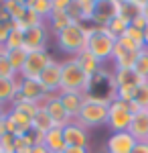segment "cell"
<instances>
[{"label": "cell", "mask_w": 148, "mask_h": 153, "mask_svg": "<svg viewBox=\"0 0 148 153\" xmlns=\"http://www.w3.org/2000/svg\"><path fill=\"white\" fill-rule=\"evenodd\" d=\"M93 23H71L67 25L61 33L55 35V41H57V47L67 53V57H73L77 55L79 51L85 49V43H87V35H89Z\"/></svg>", "instance_id": "cell-1"}, {"label": "cell", "mask_w": 148, "mask_h": 153, "mask_svg": "<svg viewBox=\"0 0 148 153\" xmlns=\"http://www.w3.org/2000/svg\"><path fill=\"white\" fill-rule=\"evenodd\" d=\"M114 47H116V39L103 27H97L93 25L87 35V43H85V49L89 51L93 57L97 59L100 63H106V61H112V55H114Z\"/></svg>", "instance_id": "cell-2"}, {"label": "cell", "mask_w": 148, "mask_h": 153, "mask_svg": "<svg viewBox=\"0 0 148 153\" xmlns=\"http://www.w3.org/2000/svg\"><path fill=\"white\" fill-rule=\"evenodd\" d=\"M89 76L75 63L73 57H65L61 61V90L59 92H83L87 90Z\"/></svg>", "instance_id": "cell-3"}, {"label": "cell", "mask_w": 148, "mask_h": 153, "mask_svg": "<svg viewBox=\"0 0 148 153\" xmlns=\"http://www.w3.org/2000/svg\"><path fill=\"white\" fill-rule=\"evenodd\" d=\"M108 102H100V100H91V98H85L83 102V108L77 114L75 123H79L81 127L85 129H95V127H102L108 123Z\"/></svg>", "instance_id": "cell-4"}, {"label": "cell", "mask_w": 148, "mask_h": 153, "mask_svg": "<svg viewBox=\"0 0 148 153\" xmlns=\"http://www.w3.org/2000/svg\"><path fill=\"white\" fill-rule=\"evenodd\" d=\"M132 123V110H130V104H126L122 100L114 98L110 106H108V127L112 133H124L128 131Z\"/></svg>", "instance_id": "cell-5"}, {"label": "cell", "mask_w": 148, "mask_h": 153, "mask_svg": "<svg viewBox=\"0 0 148 153\" xmlns=\"http://www.w3.org/2000/svg\"><path fill=\"white\" fill-rule=\"evenodd\" d=\"M51 59L53 57H51L49 51H33V53H29L26 61H24V68L21 71V78L23 80H39V76L51 63Z\"/></svg>", "instance_id": "cell-6"}, {"label": "cell", "mask_w": 148, "mask_h": 153, "mask_svg": "<svg viewBox=\"0 0 148 153\" xmlns=\"http://www.w3.org/2000/svg\"><path fill=\"white\" fill-rule=\"evenodd\" d=\"M49 27L47 23L33 27V29H26L24 31V39H23V49L26 53H33V51H47L49 45Z\"/></svg>", "instance_id": "cell-7"}, {"label": "cell", "mask_w": 148, "mask_h": 153, "mask_svg": "<svg viewBox=\"0 0 148 153\" xmlns=\"http://www.w3.org/2000/svg\"><path fill=\"white\" fill-rule=\"evenodd\" d=\"M47 98V90L41 86L39 80H23L18 82V94L14 96L12 104L14 102H21V100H31L37 104H43V100Z\"/></svg>", "instance_id": "cell-8"}, {"label": "cell", "mask_w": 148, "mask_h": 153, "mask_svg": "<svg viewBox=\"0 0 148 153\" xmlns=\"http://www.w3.org/2000/svg\"><path fill=\"white\" fill-rule=\"evenodd\" d=\"M43 108L49 112V117H51V120H53V125L59 127V129L67 127L69 123L73 120V118L67 114V110L63 108L61 100H59V94H47V98L43 100Z\"/></svg>", "instance_id": "cell-9"}, {"label": "cell", "mask_w": 148, "mask_h": 153, "mask_svg": "<svg viewBox=\"0 0 148 153\" xmlns=\"http://www.w3.org/2000/svg\"><path fill=\"white\" fill-rule=\"evenodd\" d=\"M39 82L47 90V94H59V90H61V61H57L55 57L51 59V63L39 76Z\"/></svg>", "instance_id": "cell-10"}, {"label": "cell", "mask_w": 148, "mask_h": 153, "mask_svg": "<svg viewBox=\"0 0 148 153\" xmlns=\"http://www.w3.org/2000/svg\"><path fill=\"white\" fill-rule=\"evenodd\" d=\"M63 139L67 147H89V131L71 120L67 127H63Z\"/></svg>", "instance_id": "cell-11"}, {"label": "cell", "mask_w": 148, "mask_h": 153, "mask_svg": "<svg viewBox=\"0 0 148 153\" xmlns=\"http://www.w3.org/2000/svg\"><path fill=\"white\" fill-rule=\"evenodd\" d=\"M120 2L122 0H97V6H95L91 23L97 25V27H106L114 16L120 14Z\"/></svg>", "instance_id": "cell-12"}, {"label": "cell", "mask_w": 148, "mask_h": 153, "mask_svg": "<svg viewBox=\"0 0 148 153\" xmlns=\"http://www.w3.org/2000/svg\"><path fill=\"white\" fill-rule=\"evenodd\" d=\"M136 139L124 131V133H112L106 141V153H132V149L136 147Z\"/></svg>", "instance_id": "cell-13"}, {"label": "cell", "mask_w": 148, "mask_h": 153, "mask_svg": "<svg viewBox=\"0 0 148 153\" xmlns=\"http://www.w3.org/2000/svg\"><path fill=\"white\" fill-rule=\"evenodd\" d=\"M59 100H61L63 108L67 110V114L75 120L77 114L81 112V108H83L85 94L83 92H59Z\"/></svg>", "instance_id": "cell-14"}, {"label": "cell", "mask_w": 148, "mask_h": 153, "mask_svg": "<svg viewBox=\"0 0 148 153\" xmlns=\"http://www.w3.org/2000/svg\"><path fill=\"white\" fill-rule=\"evenodd\" d=\"M128 133L136 141H146L148 139V110H138L132 114V123L128 127Z\"/></svg>", "instance_id": "cell-15"}, {"label": "cell", "mask_w": 148, "mask_h": 153, "mask_svg": "<svg viewBox=\"0 0 148 153\" xmlns=\"http://www.w3.org/2000/svg\"><path fill=\"white\" fill-rule=\"evenodd\" d=\"M21 78H0V106H10L14 96L18 94Z\"/></svg>", "instance_id": "cell-16"}, {"label": "cell", "mask_w": 148, "mask_h": 153, "mask_svg": "<svg viewBox=\"0 0 148 153\" xmlns=\"http://www.w3.org/2000/svg\"><path fill=\"white\" fill-rule=\"evenodd\" d=\"M73 59H75V63H77V65H79V68L85 71L89 78L93 76V74H97V71L102 70V63L93 57L87 49H83V51H79L77 55H73Z\"/></svg>", "instance_id": "cell-17"}, {"label": "cell", "mask_w": 148, "mask_h": 153, "mask_svg": "<svg viewBox=\"0 0 148 153\" xmlns=\"http://www.w3.org/2000/svg\"><path fill=\"white\" fill-rule=\"evenodd\" d=\"M43 145H45L51 153L65 151V149H67V145H65V139H63V129L53 127V129H51L45 137H43Z\"/></svg>", "instance_id": "cell-18"}, {"label": "cell", "mask_w": 148, "mask_h": 153, "mask_svg": "<svg viewBox=\"0 0 148 153\" xmlns=\"http://www.w3.org/2000/svg\"><path fill=\"white\" fill-rule=\"evenodd\" d=\"M114 80L118 88H138L144 82L134 70H114Z\"/></svg>", "instance_id": "cell-19"}, {"label": "cell", "mask_w": 148, "mask_h": 153, "mask_svg": "<svg viewBox=\"0 0 148 153\" xmlns=\"http://www.w3.org/2000/svg\"><path fill=\"white\" fill-rule=\"evenodd\" d=\"M31 127H33L34 133L43 135V137H45L47 133L55 127V125H53V120H51V117H49V112L43 108V104H41V108H39V112L33 117V120H31Z\"/></svg>", "instance_id": "cell-20"}, {"label": "cell", "mask_w": 148, "mask_h": 153, "mask_svg": "<svg viewBox=\"0 0 148 153\" xmlns=\"http://www.w3.org/2000/svg\"><path fill=\"white\" fill-rule=\"evenodd\" d=\"M47 27H49V31L51 33H61L67 25H71V19H69V14L67 12H63V10H53L51 14H49V19L45 21Z\"/></svg>", "instance_id": "cell-21"}, {"label": "cell", "mask_w": 148, "mask_h": 153, "mask_svg": "<svg viewBox=\"0 0 148 153\" xmlns=\"http://www.w3.org/2000/svg\"><path fill=\"white\" fill-rule=\"evenodd\" d=\"M128 27H130V23L126 21L124 16H120V14H118V16H114V19H112L110 23L106 25L103 29H106V31H108V33L114 37L116 41H118V39H120V37L126 33V29H128Z\"/></svg>", "instance_id": "cell-22"}, {"label": "cell", "mask_w": 148, "mask_h": 153, "mask_svg": "<svg viewBox=\"0 0 148 153\" xmlns=\"http://www.w3.org/2000/svg\"><path fill=\"white\" fill-rule=\"evenodd\" d=\"M26 6H29L34 14H39L43 21H47V19H49V14L53 12L51 0H26Z\"/></svg>", "instance_id": "cell-23"}, {"label": "cell", "mask_w": 148, "mask_h": 153, "mask_svg": "<svg viewBox=\"0 0 148 153\" xmlns=\"http://www.w3.org/2000/svg\"><path fill=\"white\" fill-rule=\"evenodd\" d=\"M6 55H8V61H10L12 70H14V74L21 78V71H23L24 68V61H26V51L24 49H14V51H6Z\"/></svg>", "instance_id": "cell-24"}, {"label": "cell", "mask_w": 148, "mask_h": 153, "mask_svg": "<svg viewBox=\"0 0 148 153\" xmlns=\"http://www.w3.org/2000/svg\"><path fill=\"white\" fill-rule=\"evenodd\" d=\"M75 6L79 8L81 12V23H89L93 19V12H95V6H97V0H73Z\"/></svg>", "instance_id": "cell-25"}, {"label": "cell", "mask_w": 148, "mask_h": 153, "mask_svg": "<svg viewBox=\"0 0 148 153\" xmlns=\"http://www.w3.org/2000/svg\"><path fill=\"white\" fill-rule=\"evenodd\" d=\"M23 39H24V31L18 29V27H12L10 35L4 43V49L6 51H14V49H23Z\"/></svg>", "instance_id": "cell-26"}, {"label": "cell", "mask_w": 148, "mask_h": 153, "mask_svg": "<svg viewBox=\"0 0 148 153\" xmlns=\"http://www.w3.org/2000/svg\"><path fill=\"white\" fill-rule=\"evenodd\" d=\"M8 108H14V110H18L21 114H24V117H29L31 120H33V117L39 112V108H41V104H37V102H31V100H21V102H14V104H10Z\"/></svg>", "instance_id": "cell-27"}, {"label": "cell", "mask_w": 148, "mask_h": 153, "mask_svg": "<svg viewBox=\"0 0 148 153\" xmlns=\"http://www.w3.org/2000/svg\"><path fill=\"white\" fill-rule=\"evenodd\" d=\"M134 71L144 82H148V49L146 47L138 53V59H136V63H134Z\"/></svg>", "instance_id": "cell-28"}, {"label": "cell", "mask_w": 148, "mask_h": 153, "mask_svg": "<svg viewBox=\"0 0 148 153\" xmlns=\"http://www.w3.org/2000/svg\"><path fill=\"white\" fill-rule=\"evenodd\" d=\"M134 102H136L142 110H148V82H142L136 88V94H134Z\"/></svg>", "instance_id": "cell-29"}, {"label": "cell", "mask_w": 148, "mask_h": 153, "mask_svg": "<svg viewBox=\"0 0 148 153\" xmlns=\"http://www.w3.org/2000/svg\"><path fill=\"white\" fill-rule=\"evenodd\" d=\"M0 78H18L14 70H12L10 61H8V55H6V49L0 53Z\"/></svg>", "instance_id": "cell-30"}, {"label": "cell", "mask_w": 148, "mask_h": 153, "mask_svg": "<svg viewBox=\"0 0 148 153\" xmlns=\"http://www.w3.org/2000/svg\"><path fill=\"white\" fill-rule=\"evenodd\" d=\"M122 37H128V39H132L134 43H138L140 47H144V31H140V29L128 27V29H126V33Z\"/></svg>", "instance_id": "cell-31"}, {"label": "cell", "mask_w": 148, "mask_h": 153, "mask_svg": "<svg viewBox=\"0 0 148 153\" xmlns=\"http://www.w3.org/2000/svg\"><path fill=\"white\" fill-rule=\"evenodd\" d=\"M14 135L10 133H6V135H2L0 137V151L2 153H14Z\"/></svg>", "instance_id": "cell-32"}, {"label": "cell", "mask_w": 148, "mask_h": 153, "mask_svg": "<svg viewBox=\"0 0 148 153\" xmlns=\"http://www.w3.org/2000/svg\"><path fill=\"white\" fill-rule=\"evenodd\" d=\"M31 149H33V145L26 141V137H24V135L14 139V153H29Z\"/></svg>", "instance_id": "cell-33"}, {"label": "cell", "mask_w": 148, "mask_h": 153, "mask_svg": "<svg viewBox=\"0 0 148 153\" xmlns=\"http://www.w3.org/2000/svg\"><path fill=\"white\" fill-rule=\"evenodd\" d=\"M12 31V25L10 23H0V45H4L6 43V39L10 35Z\"/></svg>", "instance_id": "cell-34"}, {"label": "cell", "mask_w": 148, "mask_h": 153, "mask_svg": "<svg viewBox=\"0 0 148 153\" xmlns=\"http://www.w3.org/2000/svg\"><path fill=\"white\" fill-rule=\"evenodd\" d=\"M130 27H134V29H140V31H144L148 27V23H146V19L142 16V14H138V16H134L132 21H130Z\"/></svg>", "instance_id": "cell-35"}, {"label": "cell", "mask_w": 148, "mask_h": 153, "mask_svg": "<svg viewBox=\"0 0 148 153\" xmlns=\"http://www.w3.org/2000/svg\"><path fill=\"white\" fill-rule=\"evenodd\" d=\"M69 4H71V0H51L53 10H63V12H67Z\"/></svg>", "instance_id": "cell-36"}, {"label": "cell", "mask_w": 148, "mask_h": 153, "mask_svg": "<svg viewBox=\"0 0 148 153\" xmlns=\"http://www.w3.org/2000/svg\"><path fill=\"white\" fill-rule=\"evenodd\" d=\"M132 153H148V141H138Z\"/></svg>", "instance_id": "cell-37"}, {"label": "cell", "mask_w": 148, "mask_h": 153, "mask_svg": "<svg viewBox=\"0 0 148 153\" xmlns=\"http://www.w3.org/2000/svg\"><path fill=\"white\" fill-rule=\"evenodd\" d=\"M65 153H91L89 147H67Z\"/></svg>", "instance_id": "cell-38"}, {"label": "cell", "mask_w": 148, "mask_h": 153, "mask_svg": "<svg viewBox=\"0 0 148 153\" xmlns=\"http://www.w3.org/2000/svg\"><path fill=\"white\" fill-rule=\"evenodd\" d=\"M29 153H51V151H49V149H47L45 145L41 143V145H34V147H33V149H31Z\"/></svg>", "instance_id": "cell-39"}, {"label": "cell", "mask_w": 148, "mask_h": 153, "mask_svg": "<svg viewBox=\"0 0 148 153\" xmlns=\"http://www.w3.org/2000/svg\"><path fill=\"white\" fill-rule=\"evenodd\" d=\"M6 110H8L6 106H0V123H2V120L6 118Z\"/></svg>", "instance_id": "cell-40"}, {"label": "cell", "mask_w": 148, "mask_h": 153, "mask_svg": "<svg viewBox=\"0 0 148 153\" xmlns=\"http://www.w3.org/2000/svg\"><path fill=\"white\" fill-rule=\"evenodd\" d=\"M144 47L148 49V27L144 29Z\"/></svg>", "instance_id": "cell-41"}, {"label": "cell", "mask_w": 148, "mask_h": 153, "mask_svg": "<svg viewBox=\"0 0 148 153\" xmlns=\"http://www.w3.org/2000/svg\"><path fill=\"white\" fill-rule=\"evenodd\" d=\"M142 16L146 19V23H148V2H146V6H144V10H142Z\"/></svg>", "instance_id": "cell-42"}, {"label": "cell", "mask_w": 148, "mask_h": 153, "mask_svg": "<svg viewBox=\"0 0 148 153\" xmlns=\"http://www.w3.org/2000/svg\"><path fill=\"white\" fill-rule=\"evenodd\" d=\"M2 51H4V45H0V53H2Z\"/></svg>", "instance_id": "cell-43"}, {"label": "cell", "mask_w": 148, "mask_h": 153, "mask_svg": "<svg viewBox=\"0 0 148 153\" xmlns=\"http://www.w3.org/2000/svg\"><path fill=\"white\" fill-rule=\"evenodd\" d=\"M59 153H65V151H59Z\"/></svg>", "instance_id": "cell-44"}, {"label": "cell", "mask_w": 148, "mask_h": 153, "mask_svg": "<svg viewBox=\"0 0 148 153\" xmlns=\"http://www.w3.org/2000/svg\"><path fill=\"white\" fill-rule=\"evenodd\" d=\"M0 153H2V151H0Z\"/></svg>", "instance_id": "cell-45"}, {"label": "cell", "mask_w": 148, "mask_h": 153, "mask_svg": "<svg viewBox=\"0 0 148 153\" xmlns=\"http://www.w3.org/2000/svg\"><path fill=\"white\" fill-rule=\"evenodd\" d=\"M146 141H148V139H146Z\"/></svg>", "instance_id": "cell-46"}]
</instances>
